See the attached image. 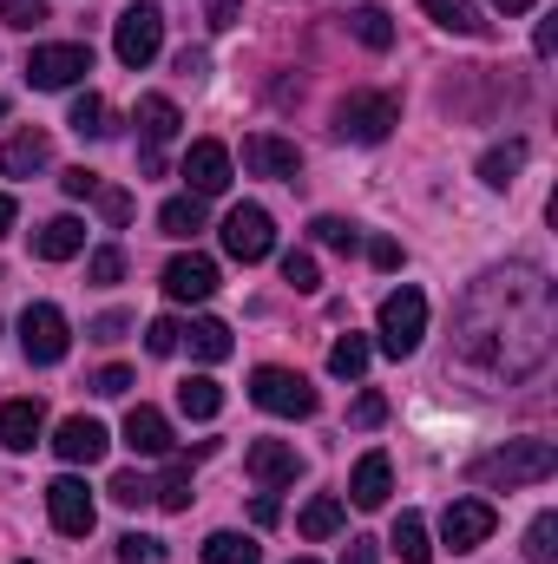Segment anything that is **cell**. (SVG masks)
Listing matches in <instances>:
<instances>
[{
  "label": "cell",
  "mask_w": 558,
  "mask_h": 564,
  "mask_svg": "<svg viewBox=\"0 0 558 564\" xmlns=\"http://www.w3.org/2000/svg\"><path fill=\"white\" fill-rule=\"evenodd\" d=\"M558 302L539 263L486 270L453 308V368L473 388H519L552 361Z\"/></svg>",
  "instance_id": "obj_1"
},
{
  "label": "cell",
  "mask_w": 558,
  "mask_h": 564,
  "mask_svg": "<svg viewBox=\"0 0 558 564\" xmlns=\"http://www.w3.org/2000/svg\"><path fill=\"white\" fill-rule=\"evenodd\" d=\"M558 473V446L552 440H506L480 459H466V479L480 492H513V486H539Z\"/></svg>",
  "instance_id": "obj_2"
},
{
  "label": "cell",
  "mask_w": 558,
  "mask_h": 564,
  "mask_svg": "<svg viewBox=\"0 0 558 564\" xmlns=\"http://www.w3.org/2000/svg\"><path fill=\"white\" fill-rule=\"evenodd\" d=\"M395 126H401V99H395V93H348V99L335 106V139L382 144Z\"/></svg>",
  "instance_id": "obj_3"
},
{
  "label": "cell",
  "mask_w": 558,
  "mask_h": 564,
  "mask_svg": "<svg viewBox=\"0 0 558 564\" xmlns=\"http://www.w3.org/2000/svg\"><path fill=\"white\" fill-rule=\"evenodd\" d=\"M86 73H93V46L86 40H60V46H33L26 53V86H40V93H66Z\"/></svg>",
  "instance_id": "obj_4"
},
{
  "label": "cell",
  "mask_w": 558,
  "mask_h": 564,
  "mask_svg": "<svg viewBox=\"0 0 558 564\" xmlns=\"http://www.w3.org/2000/svg\"><path fill=\"white\" fill-rule=\"evenodd\" d=\"M420 335H427V295H420L415 282H401V289L382 302V348H388L395 361H408L420 348Z\"/></svg>",
  "instance_id": "obj_5"
},
{
  "label": "cell",
  "mask_w": 558,
  "mask_h": 564,
  "mask_svg": "<svg viewBox=\"0 0 558 564\" xmlns=\"http://www.w3.org/2000/svg\"><path fill=\"white\" fill-rule=\"evenodd\" d=\"M250 401L264 414H282V421H309L315 414V388L302 375H289V368H257L250 375Z\"/></svg>",
  "instance_id": "obj_6"
},
{
  "label": "cell",
  "mask_w": 558,
  "mask_h": 564,
  "mask_svg": "<svg viewBox=\"0 0 558 564\" xmlns=\"http://www.w3.org/2000/svg\"><path fill=\"white\" fill-rule=\"evenodd\" d=\"M158 46H164V13H158L151 0L126 7V13H119V33H112V53L139 73V66H151V59H158Z\"/></svg>",
  "instance_id": "obj_7"
},
{
  "label": "cell",
  "mask_w": 558,
  "mask_h": 564,
  "mask_svg": "<svg viewBox=\"0 0 558 564\" xmlns=\"http://www.w3.org/2000/svg\"><path fill=\"white\" fill-rule=\"evenodd\" d=\"M20 348H26V361H40V368L66 361V348H73V328H66V315H60L53 302H33V308L20 315Z\"/></svg>",
  "instance_id": "obj_8"
},
{
  "label": "cell",
  "mask_w": 558,
  "mask_h": 564,
  "mask_svg": "<svg viewBox=\"0 0 558 564\" xmlns=\"http://www.w3.org/2000/svg\"><path fill=\"white\" fill-rule=\"evenodd\" d=\"M224 250H230L237 263H264V257L277 250V224H270V210H264V204H237V210L224 217Z\"/></svg>",
  "instance_id": "obj_9"
},
{
  "label": "cell",
  "mask_w": 558,
  "mask_h": 564,
  "mask_svg": "<svg viewBox=\"0 0 558 564\" xmlns=\"http://www.w3.org/2000/svg\"><path fill=\"white\" fill-rule=\"evenodd\" d=\"M46 519H53V532L86 539L99 512H93V492H86L79 479H53V486H46Z\"/></svg>",
  "instance_id": "obj_10"
},
{
  "label": "cell",
  "mask_w": 558,
  "mask_h": 564,
  "mask_svg": "<svg viewBox=\"0 0 558 564\" xmlns=\"http://www.w3.org/2000/svg\"><path fill=\"white\" fill-rule=\"evenodd\" d=\"M493 525H500V519H493V506H486V499H453V506L440 512V539H447L453 552L486 545V539H493Z\"/></svg>",
  "instance_id": "obj_11"
},
{
  "label": "cell",
  "mask_w": 558,
  "mask_h": 564,
  "mask_svg": "<svg viewBox=\"0 0 558 564\" xmlns=\"http://www.w3.org/2000/svg\"><path fill=\"white\" fill-rule=\"evenodd\" d=\"M184 184H191V197H224L230 191V151L217 139H197L184 151Z\"/></svg>",
  "instance_id": "obj_12"
},
{
  "label": "cell",
  "mask_w": 558,
  "mask_h": 564,
  "mask_svg": "<svg viewBox=\"0 0 558 564\" xmlns=\"http://www.w3.org/2000/svg\"><path fill=\"white\" fill-rule=\"evenodd\" d=\"M244 171L296 184V171H302V151H296L289 139H277V132H250V139H244Z\"/></svg>",
  "instance_id": "obj_13"
},
{
  "label": "cell",
  "mask_w": 558,
  "mask_h": 564,
  "mask_svg": "<svg viewBox=\"0 0 558 564\" xmlns=\"http://www.w3.org/2000/svg\"><path fill=\"white\" fill-rule=\"evenodd\" d=\"M164 295H171V302H211V295H217V263L197 257V250H191V257H171V263H164Z\"/></svg>",
  "instance_id": "obj_14"
},
{
  "label": "cell",
  "mask_w": 558,
  "mask_h": 564,
  "mask_svg": "<svg viewBox=\"0 0 558 564\" xmlns=\"http://www.w3.org/2000/svg\"><path fill=\"white\" fill-rule=\"evenodd\" d=\"M244 466H250V479L257 486H296V473H302V459H296V446L289 440H250V453H244Z\"/></svg>",
  "instance_id": "obj_15"
},
{
  "label": "cell",
  "mask_w": 558,
  "mask_h": 564,
  "mask_svg": "<svg viewBox=\"0 0 558 564\" xmlns=\"http://www.w3.org/2000/svg\"><path fill=\"white\" fill-rule=\"evenodd\" d=\"M106 426L86 421V414H73V421H60V433H53V453L66 459V466H93V459H106Z\"/></svg>",
  "instance_id": "obj_16"
},
{
  "label": "cell",
  "mask_w": 558,
  "mask_h": 564,
  "mask_svg": "<svg viewBox=\"0 0 558 564\" xmlns=\"http://www.w3.org/2000/svg\"><path fill=\"white\" fill-rule=\"evenodd\" d=\"M40 433H46V408L40 401H7L0 408V446L7 453H33Z\"/></svg>",
  "instance_id": "obj_17"
},
{
  "label": "cell",
  "mask_w": 558,
  "mask_h": 564,
  "mask_svg": "<svg viewBox=\"0 0 558 564\" xmlns=\"http://www.w3.org/2000/svg\"><path fill=\"white\" fill-rule=\"evenodd\" d=\"M388 492H395L388 453H362V466H355V479H348V499H355L362 512H375V506H388Z\"/></svg>",
  "instance_id": "obj_18"
},
{
  "label": "cell",
  "mask_w": 558,
  "mask_h": 564,
  "mask_svg": "<svg viewBox=\"0 0 558 564\" xmlns=\"http://www.w3.org/2000/svg\"><path fill=\"white\" fill-rule=\"evenodd\" d=\"M79 250H86V224H79V217H53V224L33 230V257H40V263H66V257H79Z\"/></svg>",
  "instance_id": "obj_19"
},
{
  "label": "cell",
  "mask_w": 558,
  "mask_h": 564,
  "mask_svg": "<svg viewBox=\"0 0 558 564\" xmlns=\"http://www.w3.org/2000/svg\"><path fill=\"white\" fill-rule=\"evenodd\" d=\"M46 158H53L46 132H13L0 144V177H33V171H46Z\"/></svg>",
  "instance_id": "obj_20"
},
{
  "label": "cell",
  "mask_w": 558,
  "mask_h": 564,
  "mask_svg": "<svg viewBox=\"0 0 558 564\" xmlns=\"http://www.w3.org/2000/svg\"><path fill=\"white\" fill-rule=\"evenodd\" d=\"M132 126L144 132V151H164V144L178 139V126H184V119H178V106H171L164 93H144V99H139V119H132Z\"/></svg>",
  "instance_id": "obj_21"
},
{
  "label": "cell",
  "mask_w": 558,
  "mask_h": 564,
  "mask_svg": "<svg viewBox=\"0 0 558 564\" xmlns=\"http://www.w3.org/2000/svg\"><path fill=\"white\" fill-rule=\"evenodd\" d=\"M126 446H132V453H144V459L171 453V421H164L158 408H132V414H126Z\"/></svg>",
  "instance_id": "obj_22"
},
{
  "label": "cell",
  "mask_w": 558,
  "mask_h": 564,
  "mask_svg": "<svg viewBox=\"0 0 558 564\" xmlns=\"http://www.w3.org/2000/svg\"><path fill=\"white\" fill-rule=\"evenodd\" d=\"M158 230L164 237H197L204 230V197H171V204H158Z\"/></svg>",
  "instance_id": "obj_23"
},
{
  "label": "cell",
  "mask_w": 558,
  "mask_h": 564,
  "mask_svg": "<svg viewBox=\"0 0 558 564\" xmlns=\"http://www.w3.org/2000/svg\"><path fill=\"white\" fill-rule=\"evenodd\" d=\"M178 348H191L197 361H224L237 341H230V328H224V322H211V315H204V322H191V328H184V341H178Z\"/></svg>",
  "instance_id": "obj_24"
},
{
  "label": "cell",
  "mask_w": 558,
  "mask_h": 564,
  "mask_svg": "<svg viewBox=\"0 0 558 564\" xmlns=\"http://www.w3.org/2000/svg\"><path fill=\"white\" fill-rule=\"evenodd\" d=\"M178 408H184L191 421H217V408H224V388H217L211 375H191V381H178Z\"/></svg>",
  "instance_id": "obj_25"
},
{
  "label": "cell",
  "mask_w": 558,
  "mask_h": 564,
  "mask_svg": "<svg viewBox=\"0 0 558 564\" xmlns=\"http://www.w3.org/2000/svg\"><path fill=\"white\" fill-rule=\"evenodd\" d=\"M296 525H302V539H335V532L348 525V506L322 492V499H309V506H302V519H296Z\"/></svg>",
  "instance_id": "obj_26"
},
{
  "label": "cell",
  "mask_w": 558,
  "mask_h": 564,
  "mask_svg": "<svg viewBox=\"0 0 558 564\" xmlns=\"http://www.w3.org/2000/svg\"><path fill=\"white\" fill-rule=\"evenodd\" d=\"M348 33H355L368 53H388V46H395V20H388L382 7H355V13H348Z\"/></svg>",
  "instance_id": "obj_27"
},
{
  "label": "cell",
  "mask_w": 558,
  "mask_h": 564,
  "mask_svg": "<svg viewBox=\"0 0 558 564\" xmlns=\"http://www.w3.org/2000/svg\"><path fill=\"white\" fill-rule=\"evenodd\" d=\"M368 355H375L368 335H342V341L329 348V375H335V381H362V375H368Z\"/></svg>",
  "instance_id": "obj_28"
},
{
  "label": "cell",
  "mask_w": 558,
  "mask_h": 564,
  "mask_svg": "<svg viewBox=\"0 0 558 564\" xmlns=\"http://www.w3.org/2000/svg\"><path fill=\"white\" fill-rule=\"evenodd\" d=\"M427 13H433V26H447V33H486V20H480V7L473 0H420Z\"/></svg>",
  "instance_id": "obj_29"
},
{
  "label": "cell",
  "mask_w": 558,
  "mask_h": 564,
  "mask_svg": "<svg viewBox=\"0 0 558 564\" xmlns=\"http://www.w3.org/2000/svg\"><path fill=\"white\" fill-rule=\"evenodd\" d=\"M395 552H401V564H427L433 558V545H427V525H420V512H401L395 519V539H388Z\"/></svg>",
  "instance_id": "obj_30"
},
{
  "label": "cell",
  "mask_w": 558,
  "mask_h": 564,
  "mask_svg": "<svg viewBox=\"0 0 558 564\" xmlns=\"http://www.w3.org/2000/svg\"><path fill=\"white\" fill-rule=\"evenodd\" d=\"M519 164H526V144H519V139H506V144H493V151H486V158H480V177H486V184H500V191H506V184H513V171H519Z\"/></svg>",
  "instance_id": "obj_31"
},
{
  "label": "cell",
  "mask_w": 558,
  "mask_h": 564,
  "mask_svg": "<svg viewBox=\"0 0 558 564\" xmlns=\"http://www.w3.org/2000/svg\"><path fill=\"white\" fill-rule=\"evenodd\" d=\"M204 564H264V552L250 539H237V532H211L204 539Z\"/></svg>",
  "instance_id": "obj_32"
},
{
  "label": "cell",
  "mask_w": 558,
  "mask_h": 564,
  "mask_svg": "<svg viewBox=\"0 0 558 564\" xmlns=\"http://www.w3.org/2000/svg\"><path fill=\"white\" fill-rule=\"evenodd\" d=\"M66 126H73L79 139H106V132H112V126H106V99H99V93H79V99H73V119H66Z\"/></svg>",
  "instance_id": "obj_33"
},
{
  "label": "cell",
  "mask_w": 558,
  "mask_h": 564,
  "mask_svg": "<svg viewBox=\"0 0 558 564\" xmlns=\"http://www.w3.org/2000/svg\"><path fill=\"white\" fill-rule=\"evenodd\" d=\"M309 230H315V243H329V250H342V257H348V250H362V230H355V224H342V217H315Z\"/></svg>",
  "instance_id": "obj_34"
},
{
  "label": "cell",
  "mask_w": 558,
  "mask_h": 564,
  "mask_svg": "<svg viewBox=\"0 0 558 564\" xmlns=\"http://www.w3.org/2000/svg\"><path fill=\"white\" fill-rule=\"evenodd\" d=\"M151 499H158L164 512H184V506H191V473H184V466H171V473L151 486Z\"/></svg>",
  "instance_id": "obj_35"
},
{
  "label": "cell",
  "mask_w": 558,
  "mask_h": 564,
  "mask_svg": "<svg viewBox=\"0 0 558 564\" xmlns=\"http://www.w3.org/2000/svg\"><path fill=\"white\" fill-rule=\"evenodd\" d=\"M552 539H558V512H539V519H533V532H526V558L552 564V552H558Z\"/></svg>",
  "instance_id": "obj_36"
},
{
  "label": "cell",
  "mask_w": 558,
  "mask_h": 564,
  "mask_svg": "<svg viewBox=\"0 0 558 564\" xmlns=\"http://www.w3.org/2000/svg\"><path fill=\"white\" fill-rule=\"evenodd\" d=\"M86 282H99V289H112V282H126V250H93V263H86Z\"/></svg>",
  "instance_id": "obj_37"
},
{
  "label": "cell",
  "mask_w": 558,
  "mask_h": 564,
  "mask_svg": "<svg viewBox=\"0 0 558 564\" xmlns=\"http://www.w3.org/2000/svg\"><path fill=\"white\" fill-rule=\"evenodd\" d=\"M119 564H164V545L151 532H126L119 539Z\"/></svg>",
  "instance_id": "obj_38"
},
{
  "label": "cell",
  "mask_w": 558,
  "mask_h": 564,
  "mask_svg": "<svg viewBox=\"0 0 558 564\" xmlns=\"http://www.w3.org/2000/svg\"><path fill=\"white\" fill-rule=\"evenodd\" d=\"M282 282H289V289H302V295H309V289H322V270H315V257L289 250V257H282Z\"/></svg>",
  "instance_id": "obj_39"
},
{
  "label": "cell",
  "mask_w": 558,
  "mask_h": 564,
  "mask_svg": "<svg viewBox=\"0 0 558 564\" xmlns=\"http://www.w3.org/2000/svg\"><path fill=\"white\" fill-rule=\"evenodd\" d=\"M0 20H7L13 33H33V26L46 20V0H0Z\"/></svg>",
  "instance_id": "obj_40"
},
{
  "label": "cell",
  "mask_w": 558,
  "mask_h": 564,
  "mask_svg": "<svg viewBox=\"0 0 558 564\" xmlns=\"http://www.w3.org/2000/svg\"><path fill=\"white\" fill-rule=\"evenodd\" d=\"M112 499H119L126 512H139V506H151V479H144V473H119V479H112Z\"/></svg>",
  "instance_id": "obj_41"
},
{
  "label": "cell",
  "mask_w": 558,
  "mask_h": 564,
  "mask_svg": "<svg viewBox=\"0 0 558 564\" xmlns=\"http://www.w3.org/2000/svg\"><path fill=\"white\" fill-rule=\"evenodd\" d=\"M178 341H184V328H178L171 315H158V322L144 328V348H151V355H178Z\"/></svg>",
  "instance_id": "obj_42"
},
{
  "label": "cell",
  "mask_w": 558,
  "mask_h": 564,
  "mask_svg": "<svg viewBox=\"0 0 558 564\" xmlns=\"http://www.w3.org/2000/svg\"><path fill=\"white\" fill-rule=\"evenodd\" d=\"M126 328H132V315H126V308H106L86 335H93V341H126Z\"/></svg>",
  "instance_id": "obj_43"
},
{
  "label": "cell",
  "mask_w": 558,
  "mask_h": 564,
  "mask_svg": "<svg viewBox=\"0 0 558 564\" xmlns=\"http://www.w3.org/2000/svg\"><path fill=\"white\" fill-rule=\"evenodd\" d=\"M60 191H66V197H93V191H99V171L73 164V171H60Z\"/></svg>",
  "instance_id": "obj_44"
},
{
  "label": "cell",
  "mask_w": 558,
  "mask_h": 564,
  "mask_svg": "<svg viewBox=\"0 0 558 564\" xmlns=\"http://www.w3.org/2000/svg\"><path fill=\"white\" fill-rule=\"evenodd\" d=\"M126 388H132V368H99L93 375V394H106V401H119Z\"/></svg>",
  "instance_id": "obj_45"
},
{
  "label": "cell",
  "mask_w": 558,
  "mask_h": 564,
  "mask_svg": "<svg viewBox=\"0 0 558 564\" xmlns=\"http://www.w3.org/2000/svg\"><path fill=\"white\" fill-rule=\"evenodd\" d=\"M348 421H355V426H382V421H388V401H382V394L368 388V394L355 401V414H348Z\"/></svg>",
  "instance_id": "obj_46"
},
{
  "label": "cell",
  "mask_w": 558,
  "mask_h": 564,
  "mask_svg": "<svg viewBox=\"0 0 558 564\" xmlns=\"http://www.w3.org/2000/svg\"><path fill=\"white\" fill-rule=\"evenodd\" d=\"M93 197H99L106 224H126V217H132V197H126V191H93Z\"/></svg>",
  "instance_id": "obj_47"
},
{
  "label": "cell",
  "mask_w": 558,
  "mask_h": 564,
  "mask_svg": "<svg viewBox=\"0 0 558 564\" xmlns=\"http://www.w3.org/2000/svg\"><path fill=\"white\" fill-rule=\"evenodd\" d=\"M368 263H375V270H401V243H395V237H375V243H368Z\"/></svg>",
  "instance_id": "obj_48"
},
{
  "label": "cell",
  "mask_w": 558,
  "mask_h": 564,
  "mask_svg": "<svg viewBox=\"0 0 558 564\" xmlns=\"http://www.w3.org/2000/svg\"><path fill=\"white\" fill-rule=\"evenodd\" d=\"M237 13H244V0H204V20L224 33V26H237Z\"/></svg>",
  "instance_id": "obj_49"
},
{
  "label": "cell",
  "mask_w": 558,
  "mask_h": 564,
  "mask_svg": "<svg viewBox=\"0 0 558 564\" xmlns=\"http://www.w3.org/2000/svg\"><path fill=\"white\" fill-rule=\"evenodd\" d=\"M342 564H382V552H375V539H348V552H342Z\"/></svg>",
  "instance_id": "obj_50"
},
{
  "label": "cell",
  "mask_w": 558,
  "mask_h": 564,
  "mask_svg": "<svg viewBox=\"0 0 558 564\" xmlns=\"http://www.w3.org/2000/svg\"><path fill=\"white\" fill-rule=\"evenodd\" d=\"M250 519H257V525H277V519H282V506H277V499H270V492H264V499L250 506Z\"/></svg>",
  "instance_id": "obj_51"
},
{
  "label": "cell",
  "mask_w": 558,
  "mask_h": 564,
  "mask_svg": "<svg viewBox=\"0 0 558 564\" xmlns=\"http://www.w3.org/2000/svg\"><path fill=\"white\" fill-rule=\"evenodd\" d=\"M7 230H13V197L0 191V237H7Z\"/></svg>",
  "instance_id": "obj_52"
},
{
  "label": "cell",
  "mask_w": 558,
  "mask_h": 564,
  "mask_svg": "<svg viewBox=\"0 0 558 564\" xmlns=\"http://www.w3.org/2000/svg\"><path fill=\"white\" fill-rule=\"evenodd\" d=\"M493 7H500V13H533L539 0H493Z\"/></svg>",
  "instance_id": "obj_53"
},
{
  "label": "cell",
  "mask_w": 558,
  "mask_h": 564,
  "mask_svg": "<svg viewBox=\"0 0 558 564\" xmlns=\"http://www.w3.org/2000/svg\"><path fill=\"white\" fill-rule=\"evenodd\" d=\"M0 119H7V99H0Z\"/></svg>",
  "instance_id": "obj_54"
},
{
  "label": "cell",
  "mask_w": 558,
  "mask_h": 564,
  "mask_svg": "<svg viewBox=\"0 0 558 564\" xmlns=\"http://www.w3.org/2000/svg\"><path fill=\"white\" fill-rule=\"evenodd\" d=\"M296 564H315V558H296Z\"/></svg>",
  "instance_id": "obj_55"
}]
</instances>
